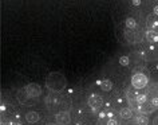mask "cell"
Here are the masks:
<instances>
[{
  "label": "cell",
  "mask_w": 158,
  "mask_h": 125,
  "mask_svg": "<svg viewBox=\"0 0 158 125\" xmlns=\"http://www.w3.org/2000/svg\"><path fill=\"white\" fill-rule=\"evenodd\" d=\"M131 84L135 89H143L146 85H148V77L142 73L134 74L133 78H131Z\"/></svg>",
  "instance_id": "obj_1"
},
{
  "label": "cell",
  "mask_w": 158,
  "mask_h": 125,
  "mask_svg": "<svg viewBox=\"0 0 158 125\" xmlns=\"http://www.w3.org/2000/svg\"><path fill=\"white\" fill-rule=\"evenodd\" d=\"M24 89H26L27 94H28L31 98H36V97H39L42 94V88L39 86L38 84H28Z\"/></svg>",
  "instance_id": "obj_2"
},
{
  "label": "cell",
  "mask_w": 158,
  "mask_h": 125,
  "mask_svg": "<svg viewBox=\"0 0 158 125\" xmlns=\"http://www.w3.org/2000/svg\"><path fill=\"white\" fill-rule=\"evenodd\" d=\"M89 105L94 109V112H97L98 109H99L102 106V104H103V100H102V97L101 96H98V94H93V96H90L89 97Z\"/></svg>",
  "instance_id": "obj_3"
},
{
  "label": "cell",
  "mask_w": 158,
  "mask_h": 125,
  "mask_svg": "<svg viewBox=\"0 0 158 125\" xmlns=\"http://www.w3.org/2000/svg\"><path fill=\"white\" fill-rule=\"evenodd\" d=\"M55 120H56V123L59 125H67V124H70V121H71L70 113L69 112H59V113H56V116H55Z\"/></svg>",
  "instance_id": "obj_4"
},
{
  "label": "cell",
  "mask_w": 158,
  "mask_h": 125,
  "mask_svg": "<svg viewBox=\"0 0 158 125\" xmlns=\"http://www.w3.org/2000/svg\"><path fill=\"white\" fill-rule=\"evenodd\" d=\"M16 98L19 100V102H20V104H26V105H30V104H31V102H30V98H31V97L27 94L26 89H22V90L18 92Z\"/></svg>",
  "instance_id": "obj_5"
},
{
  "label": "cell",
  "mask_w": 158,
  "mask_h": 125,
  "mask_svg": "<svg viewBox=\"0 0 158 125\" xmlns=\"http://www.w3.org/2000/svg\"><path fill=\"white\" fill-rule=\"evenodd\" d=\"M39 119H40V117H39V113L38 112H28L26 114V120L28 121L30 124H34V123H38L39 121Z\"/></svg>",
  "instance_id": "obj_6"
},
{
  "label": "cell",
  "mask_w": 158,
  "mask_h": 125,
  "mask_svg": "<svg viewBox=\"0 0 158 125\" xmlns=\"http://www.w3.org/2000/svg\"><path fill=\"white\" fill-rule=\"evenodd\" d=\"M119 114H121L122 119L129 120V119H131V116H133V109L131 108H122Z\"/></svg>",
  "instance_id": "obj_7"
},
{
  "label": "cell",
  "mask_w": 158,
  "mask_h": 125,
  "mask_svg": "<svg viewBox=\"0 0 158 125\" xmlns=\"http://www.w3.org/2000/svg\"><path fill=\"white\" fill-rule=\"evenodd\" d=\"M154 109H156V108H154L150 102H145V104H142L139 106V112L141 113H152Z\"/></svg>",
  "instance_id": "obj_8"
},
{
  "label": "cell",
  "mask_w": 158,
  "mask_h": 125,
  "mask_svg": "<svg viewBox=\"0 0 158 125\" xmlns=\"http://www.w3.org/2000/svg\"><path fill=\"white\" fill-rule=\"evenodd\" d=\"M135 123L138 125H148L149 124V119L145 114H138L135 117Z\"/></svg>",
  "instance_id": "obj_9"
},
{
  "label": "cell",
  "mask_w": 158,
  "mask_h": 125,
  "mask_svg": "<svg viewBox=\"0 0 158 125\" xmlns=\"http://www.w3.org/2000/svg\"><path fill=\"white\" fill-rule=\"evenodd\" d=\"M101 88H102V90H105V92L111 90V88H113V82H111V81H109V80L102 81V82H101Z\"/></svg>",
  "instance_id": "obj_10"
},
{
  "label": "cell",
  "mask_w": 158,
  "mask_h": 125,
  "mask_svg": "<svg viewBox=\"0 0 158 125\" xmlns=\"http://www.w3.org/2000/svg\"><path fill=\"white\" fill-rule=\"evenodd\" d=\"M146 38H148L149 42H158V35L156 32H153V31H148L146 32Z\"/></svg>",
  "instance_id": "obj_11"
},
{
  "label": "cell",
  "mask_w": 158,
  "mask_h": 125,
  "mask_svg": "<svg viewBox=\"0 0 158 125\" xmlns=\"http://www.w3.org/2000/svg\"><path fill=\"white\" fill-rule=\"evenodd\" d=\"M126 26H127L129 28H135L137 23H135V20H134L133 18H127L126 19Z\"/></svg>",
  "instance_id": "obj_12"
},
{
  "label": "cell",
  "mask_w": 158,
  "mask_h": 125,
  "mask_svg": "<svg viewBox=\"0 0 158 125\" xmlns=\"http://www.w3.org/2000/svg\"><path fill=\"white\" fill-rule=\"evenodd\" d=\"M137 102L139 105L148 102V97H146L145 94H137Z\"/></svg>",
  "instance_id": "obj_13"
},
{
  "label": "cell",
  "mask_w": 158,
  "mask_h": 125,
  "mask_svg": "<svg viewBox=\"0 0 158 125\" xmlns=\"http://www.w3.org/2000/svg\"><path fill=\"white\" fill-rule=\"evenodd\" d=\"M129 62H130V61H129L127 57H121V58H119V63H121L122 66H127Z\"/></svg>",
  "instance_id": "obj_14"
},
{
  "label": "cell",
  "mask_w": 158,
  "mask_h": 125,
  "mask_svg": "<svg viewBox=\"0 0 158 125\" xmlns=\"http://www.w3.org/2000/svg\"><path fill=\"white\" fill-rule=\"evenodd\" d=\"M150 104H152L153 106L157 109V108H158V97H153V98L150 100Z\"/></svg>",
  "instance_id": "obj_15"
},
{
  "label": "cell",
  "mask_w": 158,
  "mask_h": 125,
  "mask_svg": "<svg viewBox=\"0 0 158 125\" xmlns=\"http://www.w3.org/2000/svg\"><path fill=\"white\" fill-rule=\"evenodd\" d=\"M107 125H118V121L114 120V119H110V120L107 121Z\"/></svg>",
  "instance_id": "obj_16"
},
{
  "label": "cell",
  "mask_w": 158,
  "mask_h": 125,
  "mask_svg": "<svg viewBox=\"0 0 158 125\" xmlns=\"http://www.w3.org/2000/svg\"><path fill=\"white\" fill-rule=\"evenodd\" d=\"M153 125H158V116L154 119V121H153Z\"/></svg>",
  "instance_id": "obj_17"
},
{
  "label": "cell",
  "mask_w": 158,
  "mask_h": 125,
  "mask_svg": "<svg viewBox=\"0 0 158 125\" xmlns=\"http://www.w3.org/2000/svg\"><path fill=\"white\" fill-rule=\"evenodd\" d=\"M154 14H156V15H158V6H156V7H154Z\"/></svg>",
  "instance_id": "obj_18"
},
{
  "label": "cell",
  "mask_w": 158,
  "mask_h": 125,
  "mask_svg": "<svg viewBox=\"0 0 158 125\" xmlns=\"http://www.w3.org/2000/svg\"><path fill=\"white\" fill-rule=\"evenodd\" d=\"M10 125H22V124H19V123H11Z\"/></svg>",
  "instance_id": "obj_19"
},
{
  "label": "cell",
  "mask_w": 158,
  "mask_h": 125,
  "mask_svg": "<svg viewBox=\"0 0 158 125\" xmlns=\"http://www.w3.org/2000/svg\"><path fill=\"white\" fill-rule=\"evenodd\" d=\"M47 125H54V124H47Z\"/></svg>",
  "instance_id": "obj_20"
},
{
  "label": "cell",
  "mask_w": 158,
  "mask_h": 125,
  "mask_svg": "<svg viewBox=\"0 0 158 125\" xmlns=\"http://www.w3.org/2000/svg\"><path fill=\"white\" fill-rule=\"evenodd\" d=\"M2 125H6V124H2Z\"/></svg>",
  "instance_id": "obj_21"
}]
</instances>
